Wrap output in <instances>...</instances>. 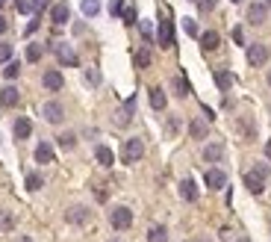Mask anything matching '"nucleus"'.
<instances>
[{"label":"nucleus","mask_w":271,"mask_h":242,"mask_svg":"<svg viewBox=\"0 0 271 242\" xmlns=\"http://www.w3.org/2000/svg\"><path fill=\"white\" fill-rule=\"evenodd\" d=\"M265 159H268V163H271V139H268V142H265Z\"/></svg>","instance_id":"obj_47"},{"label":"nucleus","mask_w":271,"mask_h":242,"mask_svg":"<svg viewBox=\"0 0 271 242\" xmlns=\"http://www.w3.org/2000/svg\"><path fill=\"white\" fill-rule=\"evenodd\" d=\"M265 21H268V6L265 3H251L247 6V24L259 27V24H265Z\"/></svg>","instance_id":"obj_7"},{"label":"nucleus","mask_w":271,"mask_h":242,"mask_svg":"<svg viewBox=\"0 0 271 242\" xmlns=\"http://www.w3.org/2000/svg\"><path fill=\"white\" fill-rule=\"evenodd\" d=\"M18 100H21V92L15 89V86H3L0 89V107L3 109H12V107H18Z\"/></svg>","instance_id":"obj_9"},{"label":"nucleus","mask_w":271,"mask_h":242,"mask_svg":"<svg viewBox=\"0 0 271 242\" xmlns=\"http://www.w3.org/2000/svg\"><path fill=\"white\" fill-rule=\"evenodd\" d=\"M109 225L115 230H127L130 225H133V210H127V207H115L112 213H109Z\"/></svg>","instance_id":"obj_5"},{"label":"nucleus","mask_w":271,"mask_h":242,"mask_svg":"<svg viewBox=\"0 0 271 242\" xmlns=\"http://www.w3.org/2000/svg\"><path fill=\"white\" fill-rule=\"evenodd\" d=\"M221 157H224V145L221 142H212V145L203 148V159H206V163H218Z\"/></svg>","instance_id":"obj_22"},{"label":"nucleus","mask_w":271,"mask_h":242,"mask_svg":"<svg viewBox=\"0 0 271 242\" xmlns=\"http://www.w3.org/2000/svg\"><path fill=\"white\" fill-rule=\"evenodd\" d=\"M165 104H168V97H165V89H159V86H153L151 89V107L156 109V112H162Z\"/></svg>","instance_id":"obj_21"},{"label":"nucleus","mask_w":271,"mask_h":242,"mask_svg":"<svg viewBox=\"0 0 271 242\" xmlns=\"http://www.w3.org/2000/svg\"><path fill=\"white\" fill-rule=\"evenodd\" d=\"M265 62H268V45H262V42L247 45V65H251V68H259V65H265Z\"/></svg>","instance_id":"obj_4"},{"label":"nucleus","mask_w":271,"mask_h":242,"mask_svg":"<svg viewBox=\"0 0 271 242\" xmlns=\"http://www.w3.org/2000/svg\"><path fill=\"white\" fill-rule=\"evenodd\" d=\"M183 30H186L192 38H198V36H200V30H198V24H195V18H183Z\"/></svg>","instance_id":"obj_34"},{"label":"nucleus","mask_w":271,"mask_h":242,"mask_svg":"<svg viewBox=\"0 0 271 242\" xmlns=\"http://www.w3.org/2000/svg\"><path fill=\"white\" fill-rule=\"evenodd\" d=\"M89 216H92V213H89L82 204H74V207H68V210H65V221H68V225H86V221H89Z\"/></svg>","instance_id":"obj_8"},{"label":"nucleus","mask_w":271,"mask_h":242,"mask_svg":"<svg viewBox=\"0 0 271 242\" xmlns=\"http://www.w3.org/2000/svg\"><path fill=\"white\" fill-rule=\"evenodd\" d=\"M215 3H218V0H198V9H200V12H212V9H215Z\"/></svg>","instance_id":"obj_40"},{"label":"nucleus","mask_w":271,"mask_h":242,"mask_svg":"<svg viewBox=\"0 0 271 242\" xmlns=\"http://www.w3.org/2000/svg\"><path fill=\"white\" fill-rule=\"evenodd\" d=\"M206 186H210L212 192L224 189V186H227V174H224L221 169H210V171H206Z\"/></svg>","instance_id":"obj_11"},{"label":"nucleus","mask_w":271,"mask_h":242,"mask_svg":"<svg viewBox=\"0 0 271 242\" xmlns=\"http://www.w3.org/2000/svg\"><path fill=\"white\" fill-rule=\"evenodd\" d=\"M195 242H210V236H198V239H195Z\"/></svg>","instance_id":"obj_49"},{"label":"nucleus","mask_w":271,"mask_h":242,"mask_svg":"<svg viewBox=\"0 0 271 242\" xmlns=\"http://www.w3.org/2000/svg\"><path fill=\"white\" fill-rule=\"evenodd\" d=\"M265 6H271V0H265Z\"/></svg>","instance_id":"obj_53"},{"label":"nucleus","mask_w":271,"mask_h":242,"mask_svg":"<svg viewBox=\"0 0 271 242\" xmlns=\"http://www.w3.org/2000/svg\"><path fill=\"white\" fill-rule=\"evenodd\" d=\"M9 59H12V45L0 42V62H9Z\"/></svg>","instance_id":"obj_39"},{"label":"nucleus","mask_w":271,"mask_h":242,"mask_svg":"<svg viewBox=\"0 0 271 242\" xmlns=\"http://www.w3.org/2000/svg\"><path fill=\"white\" fill-rule=\"evenodd\" d=\"M35 163H41V166L53 163V145L50 142H38L35 145Z\"/></svg>","instance_id":"obj_15"},{"label":"nucleus","mask_w":271,"mask_h":242,"mask_svg":"<svg viewBox=\"0 0 271 242\" xmlns=\"http://www.w3.org/2000/svg\"><path fill=\"white\" fill-rule=\"evenodd\" d=\"M0 228H3V230L12 228V216H9V213H0Z\"/></svg>","instance_id":"obj_43"},{"label":"nucleus","mask_w":271,"mask_h":242,"mask_svg":"<svg viewBox=\"0 0 271 242\" xmlns=\"http://www.w3.org/2000/svg\"><path fill=\"white\" fill-rule=\"evenodd\" d=\"M15 242H33V239H30V236H18Z\"/></svg>","instance_id":"obj_48"},{"label":"nucleus","mask_w":271,"mask_h":242,"mask_svg":"<svg viewBox=\"0 0 271 242\" xmlns=\"http://www.w3.org/2000/svg\"><path fill=\"white\" fill-rule=\"evenodd\" d=\"M56 142H59V148H65V151H71V148L77 145V136H74V133H62V136L56 139Z\"/></svg>","instance_id":"obj_33"},{"label":"nucleus","mask_w":271,"mask_h":242,"mask_svg":"<svg viewBox=\"0 0 271 242\" xmlns=\"http://www.w3.org/2000/svg\"><path fill=\"white\" fill-rule=\"evenodd\" d=\"M68 18H71V9H68V3H56L53 9H50V21L56 27H62V24H68Z\"/></svg>","instance_id":"obj_14"},{"label":"nucleus","mask_w":271,"mask_h":242,"mask_svg":"<svg viewBox=\"0 0 271 242\" xmlns=\"http://www.w3.org/2000/svg\"><path fill=\"white\" fill-rule=\"evenodd\" d=\"M141 154H144V142H141L139 136H136V139H127L124 148H121V159H124V163H139Z\"/></svg>","instance_id":"obj_3"},{"label":"nucleus","mask_w":271,"mask_h":242,"mask_svg":"<svg viewBox=\"0 0 271 242\" xmlns=\"http://www.w3.org/2000/svg\"><path fill=\"white\" fill-rule=\"evenodd\" d=\"M94 198H97V201H106V198H109V192H106V189H94Z\"/></svg>","instance_id":"obj_45"},{"label":"nucleus","mask_w":271,"mask_h":242,"mask_svg":"<svg viewBox=\"0 0 271 242\" xmlns=\"http://www.w3.org/2000/svg\"><path fill=\"white\" fill-rule=\"evenodd\" d=\"M215 83H218L221 92H227V89L233 86V74H230V71H215Z\"/></svg>","instance_id":"obj_26"},{"label":"nucleus","mask_w":271,"mask_h":242,"mask_svg":"<svg viewBox=\"0 0 271 242\" xmlns=\"http://www.w3.org/2000/svg\"><path fill=\"white\" fill-rule=\"evenodd\" d=\"M41 186H45V177H41L38 171H30V174H27V189H30V192H38Z\"/></svg>","instance_id":"obj_25"},{"label":"nucleus","mask_w":271,"mask_h":242,"mask_svg":"<svg viewBox=\"0 0 271 242\" xmlns=\"http://www.w3.org/2000/svg\"><path fill=\"white\" fill-rule=\"evenodd\" d=\"M18 74H21V62H6V68H3V77H6V80H15V77H18Z\"/></svg>","instance_id":"obj_30"},{"label":"nucleus","mask_w":271,"mask_h":242,"mask_svg":"<svg viewBox=\"0 0 271 242\" xmlns=\"http://www.w3.org/2000/svg\"><path fill=\"white\" fill-rule=\"evenodd\" d=\"M233 3H242V0H233Z\"/></svg>","instance_id":"obj_54"},{"label":"nucleus","mask_w":271,"mask_h":242,"mask_svg":"<svg viewBox=\"0 0 271 242\" xmlns=\"http://www.w3.org/2000/svg\"><path fill=\"white\" fill-rule=\"evenodd\" d=\"M189 136H192V139H206V136H210V124L203 118H195L189 124Z\"/></svg>","instance_id":"obj_16"},{"label":"nucleus","mask_w":271,"mask_h":242,"mask_svg":"<svg viewBox=\"0 0 271 242\" xmlns=\"http://www.w3.org/2000/svg\"><path fill=\"white\" fill-rule=\"evenodd\" d=\"M35 30H38V15H35V18L30 21V24H27V30H24V33H27V36H33Z\"/></svg>","instance_id":"obj_44"},{"label":"nucleus","mask_w":271,"mask_h":242,"mask_svg":"<svg viewBox=\"0 0 271 242\" xmlns=\"http://www.w3.org/2000/svg\"><path fill=\"white\" fill-rule=\"evenodd\" d=\"M156 38H159V48H174V24L171 21H159Z\"/></svg>","instance_id":"obj_10"},{"label":"nucleus","mask_w":271,"mask_h":242,"mask_svg":"<svg viewBox=\"0 0 271 242\" xmlns=\"http://www.w3.org/2000/svg\"><path fill=\"white\" fill-rule=\"evenodd\" d=\"M180 195L186 198L189 204H192V201H198V186H195V180H192V177L180 180Z\"/></svg>","instance_id":"obj_20"},{"label":"nucleus","mask_w":271,"mask_h":242,"mask_svg":"<svg viewBox=\"0 0 271 242\" xmlns=\"http://www.w3.org/2000/svg\"><path fill=\"white\" fill-rule=\"evenodd\" d=\"M151 59L153 56H151V50L148 48H141L139 53H136V65H139V68H151Z\"/></svg>","instance_id":"obj_31"},{"label":"nucleus","mask_w":271,"mask_h":242,"mask_svg":"<svg viewBox=\"0 0 271 242\" xmlns=\"http://www.w3.org/2000/svg\"><path fill=\"white\" fill-rule=\"evenodd\" d=\"M3 6H6V0H0V12H3Z\"/></svg>","instance_id":"obj_50"},{"label":"nucleus","mask_w":271,"mask_h":242,"mask_svg":"<svg viewBox=\"0 0 271 242\" xmlns=\"http://www.w3.org/2000/svg\"><path fill=\"white\" fill-rule=\"evenodd\" d=\"M121 9H124V0H109V15H112V18H118Z\"/></svg>","instance_id":"obj_38"},{"label":"nucleus","mask_w":271,"mask_h":242,"mask_svg":"<svg viewBox=\"0 0 271 242\" xmlns=\"http://www.w3.org/2000/svg\"><path fill=\"white\" fill-rule=\"evenodd\" d=\"M121 18H124V24H136V6H124V9H121Z\"/></svg>","instance_id":"obj_36"},{"label":"nucleus","mask_w":271,"mask_h":242,"mask_svg":"<svg viewBox=\"0 0 271 242\" xmlns=\"http://www.w3.org/2000/svg\"><path fill=\"white\" fill-rule=\"evenodd\" d=\"M45 0H15V9L21 15H30V12H41Z\"/></svg>","instance_id":"obj_17"},{"label":"nucleus","mask_w":271,"mask_h":242,"mask_svg":"<svg viewBox=\"0 0 271 242\" xmlns=\"http://www.w3.org/2000/svg\"><path fill=\"white\" fill-rule=\"evenodd\" d=\"M41 115H45L47 124H62V121H65V109H62V104H56V100H47L45 107H41Z\"/></svg>","instance_id":"obj_6"},{"label":"nucleus","mask_w":271,"mask_h":242,"mask_svg":"<svg viewBox=\"0 0 271 242\" xmlns=\"http://www.w3.org/2000/svg\"><path fill=\"white\" fill-rule=\"evenodd\" d=\"M30 136H33V121L21 115V118L15 121V139H21L24 142V139H30Z\"/></svg>","instance_id":"obj_18"},{"label":"nucleus","mask_w":271,"mask_h":242,"mask_svg":"<svg viewBox=\"0 0 271 242\" xmlns=\"http://www.w3.org/2000/svg\"><path fill=\"white\" fill-rule=\"evenodd\" d=\"M94 159H97L103 169H109V166L115 163V154H112V151H109L106 145H97V148H94Z\"/></svg>","instance_id":"obj_19"},{"label":"nucleus","mask_w":271,"mask_h":242,"mask_svg":"<svg viewBox=\"0 0 271 242\" xmlns=\"http://www.w3.org/2000/svg\"><path fill=\"white\" fill-rule=\"evenodd\" d=\"M41 53H45V48H41V45H27V62H38L41 59Z\"/></svg>","instance_id":"obj_29"},{"label":"nucleus","mask_w":271,"mask_h":242,"mask_svg":"<svg viewBox=\"0 0 271 242\" xmlns=\"http://www.w3.org/2000/svg\"><path fill=\"white\" fill-rule=\"evenodd\" d=\"M268 86H271V71H268Z\"/></svg>","instance_id":"obj_52"},{"label":"nucleus","mask_w":271,"mask_h":242,"mask_svg":"<svg viewBox=\"0 0 271 242\" xmlns=\"http://www.w3.org/2000/svg\"><path fill=\"white\" fill-rule=\"evenodd\" d=\"M100 12V0H82V15L86 18H94Z\"/></svg>","instance_id":"obj_28"},{"label":"nucleus","mask_w":271,"mask_h":242,"mask_svg":"<svg viewBox=\"0 0 271 242\" xmlns=\"http://www.w3.org/2000/svg\"><path fill=\"white\" fill-rule=\"evenodd\" d=\"M233 42L245 48V33H242V27H236V30H233Z\"/></svg>","instance_id":"obj_41"},{"label":"nucleus","mask_w":271,"mask_h":242,"mask_svg":"<svg viewBox=\"0 0 271 242\" xmlns=\"http://www.w3.org/2000/svg\"><path fill=\"white\" fill-rule=\"evenodd\" d=\"M165 133H168V136L180 133V118H177V115H168V121H165Z\"/></svg>","instance_id":"obj_32"},{"label":"nucleus","mask_w":271,"mask_h":242,"mask_svg":"<svg viewBox=\"0 0 271 242\" xmlns=\"http://www.w3.org/2000/svg\"><path fill=\"white\" fill-rule=\"evenodd\" d=\"M41 83H45V89H47V92H59V89L65 86V80H62V74H59L56 68H50V71H45Z\"/></svg>","instance_id":"obj_12"},{"label":"nucleus","mask_w":271,"mask_h":242,"mask_svg":"<svg viewBox=\"0 0 271 242\" xmlns=\"http://www.w3.org/2000/svg\"><path fill=\"white\" fill-rule=\"evenodd\" d=\"M239 242H251V239H247V236H242V239H239Z\"/></svg>","instance_id":"obj_51"},{"label":"nucleus","mask_w":271,"mask_h":242,"mask_svg":"<svg viewBox=\"0 0 271 242\" xmlns=\"http://www.w3.org/2000/svg\"><path fill=\"white\" fill-rule=\"evenodd\" d=\"M53 53H56L59 65H65V68H77L80 65V59H77V53H74V48H71L68 42H56L53 45Z\"/></svg>","instance_id":"obj_2"},{"label":"nucleus","mask_w":271,"mask_h":242,"mask_svg":"<svg viewBox=\"0 0 271 242\" xmlns=\"http://www.w3.org/2000/svg\"><path fill=\"white\" fill-rule=\"evenodd\" d=\"M133 112H136V97H130L124 107L118 109V115H115V124L118 127H124V124H130L133 121Z\"/></svg>","instance_id":"obj_13"},{"label":"nucleus","mask_w":271,"mask_h":242,"mask_svg":"<svg viewBox=\"0 0 271 242\" xmlns=\"http://www.w3.org/2000/svg\"><path fill=\"white\" fill-rule=\"evenodd\" d=\"M189 92H192V89H189L186 77H183V74H177V77H174V95H177V97H186Z\"/></svg>","instance_id":"obj_27"},{"label":"nucleus","mask_w":271,"mask_h":242,"mask_svg":"<svg viewBox=\"0 0 271 242\" xmlns=\"http://www.w3.org/2000/svg\"><path fill=\"white\" fill-rule=\"evenodd\" d=\"M141 36H144V38H148V42H151V36H153V30H151V21H141Z\"/></svg>","instance_id":"obj_42"},{"label":"nucleus","mask_w":271,"mask_h":242,"mask_svg":"<svg viewBox=\"0 0 271 242\" xmlns=\"http://www.w3.org/2000/svg\"><path fill=\"white\" fill-rule=\"evenodd\" d=\"M6 30H9V21H6V18H3V15H0V36H3V33H6Z\"/></svg>","instance_id":"obj_46"},{"label":"nucleus","mask_w":271,"mask_h":242,"mask_svg":"<svg viewBox=\"0 0 271 242\" xmlns=\"http://www.w3.org/2000/svg\"><path fill=\"white\" fill-rule=\"evenodd\" d=\"M100 80H103V77H100L97 68H86V83L89 86H100Z\"/></svg>","instance_id":"obj_35"},{"label":"nucleus","mask_w":271,"mask_h":242,"mask_svg":"<svg viewBox=\"0 0 271 242\" xmlns=\"http://www.w3.org/2000/svg\"><path fill=\"white\" fill-rule=\"evenodd\" d=\"M236 127H239V130H242V133L247 136V142H251V139H254V121H239V124H236Z\"/></svg>","instance_id":"obj_37"},{"label":"nucleus","mask_w":271,"mask_h":242,"mask_svg":"<svg viewBox=\"0 0 271 242\" xmlns=\"http://www.w3.org/2000/svg\"><path fill=\"white\" fill-rule=\"evenodd\" d=\"M265 177H268V166L265 163H257L251 171H245V186H247V192H254V195H259L262 189H265Z\"/></svg>","instance_id":"obj_1"},{"label":"nucleus","mask_w":271,"mask_h":242,"mask_svg":"<svg viewBox=\"0 0 271 242\" xmlns=\"http://www.w3.org/2000/svg\"><path fill=\"white\" fill-rule=\"evenodd\" d=\"M148 242H168V228L165 225H153L148 230Z\"/></svg>","instance_id":"obj_24"},{"label":"nucleus","mask_w":271,"mask_h":242,"mask_svg":"<svg viewBox=\"0 0 271 242\" xmlns=\"http://www.w3.org/2000/svg\"><path fill=\"white\" fill-rule=\"evenodd\" d=\"M218 42H221V36H218L215 30L200 33V48H203V50H215V48H218Z\"/></svg>","instance_id":"obj_23"}]
</instances>
